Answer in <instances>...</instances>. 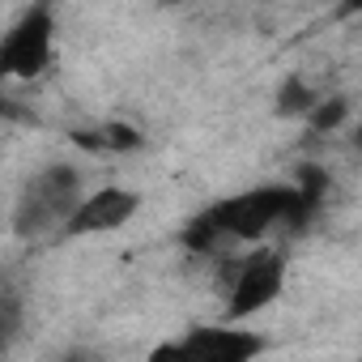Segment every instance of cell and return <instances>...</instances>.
Wrapping results in <instances>:
<instances>
[{
  "label": "cell",
  "instance_id": "obj_1",
  "mask_svg": "<svg viewBox=\"0 0 362 362\" xmlns=\"http://www.w3.org/2000/svg\"><path fill=\"white\" fill-rule=\"evenodd\" d=\"M294 209H298V197L290 184H264V188H252V192H239V197L209 205L184 230V243L192 252H222L226 243L264 239L277 226L294 230Z\"/></svg>",
  "mask_w": 362,
  "mask_h": 362
},
{
  "label": "cell",
  "instance_id": "obj_2",
  "mask_svg": "<svg viewBox=\"0 0 362 362\" xmlns=\"http://www.w3.org/2000/svg\"><path fill=\"white\" fill-rule=\"evenodd\" d=\"M81 197L86 192H81L77 166H69V162L43 166L22 188V197L13 205V235L18 239H52V235H60Z\"/></svg>",
  "mask_w": 362,
  "mask_h": 362
},
{
  "label": "cell",
  "instance_id": "obj_3",
  "mask_svg": "<svg viewBox=\"0 0 362 362\" xmlns=\"http://www.w3.org/2000/svg\"><path fill=\"white\" fill-rule=\"evenodd\" d=\"M56 56V13L30 5L5 35H0V81H35L52 69Z\"/></svg>",
  "mask_w": 362,
  "mask_h": 362
},
{
  "label": "cell",
  "instance_id": "obj_4",
  "mask_svg": "<svg viewBox=\"0 0 362 362\" xmlns=\"http://www.w3.org/2000/svg\"><path fill=\"white\" fill-rule=\"evenodd\" d=\"M264 337L239 324H201L179 341H162L145 362H256L264 354Z\"/></svg>",
  "mask_w": 362,
  "mask_h": 362
},
{
  "label": "cell",
  "instance_id": "obj_5",
  "mask_svg": "<svg viewBox=\"0 0 362 362\" xmlns=\"http://www.w3.org/2000/svg\"><path fill=\"white\" fill-rule=\"evenodd\" d=\"M286 286V256L273 247H256L252 256H243L230 273V290H226V315L247 320L256 311H264Z\"/></svg>",
  "mask_w": 362,
  "mask_h": 362
},
{
  "label": "cell",
  "instance_id": "obj_6",
  "mask_svg": "<svg viewBox=\"0 0 362 362\" xmlns=\"http://www.w3.org/2000/svg\"><path fill=\"white\" fill-rule=\"evenodd\" d=\"M141 209V197L132 188H94L77 201L73 218L64 222V239H90V235H107L119 230L124 222H132Z\"/></svg>",
  "mask_w": 362,
  "mask_h": 362
},
{
  "label": "cell",
  "instance_id": "obj_7",
  "mask_svg": "<svg viewBox=\"0 0 362 362\" xmlns=\"http://www.w3.org/2000/svg\"><path fill=\"white\" fill-rule=\"evenodd\" d=\"M320 103V94L303 81V77H290L277 94V115H311V107Z\"/></svg>",
  "mask_w": 362,
  "mask_h": 362
},
{
  "label": "cell",
  "instance_id": "obj_8",
  "mask_svg": "<svg viewBox=\"0 0 362 362\" xmlns=\"http://www.w3.org/2000/svg\"><path fill=\"white\" fill-rule=\"evenodd\" d=\"M345 119V98H320L315 107H311V128H337Z\"/></svg>",
  "mask_w": 362,
  "mask_h": 362
},
{
  "label": "cell",
  "instance_id": "obj_9",
  "mask_svg": "<svg viewBox=\"0 0 362 362\" xmlns=\"http://www.w3.org/2000/svg\"><path fill=\"white\" fill-rule=\"evenodd\" d=\"M18 328H22V311H18L13 303H5V307H0V349H5V345H13Z\"/></svg>",
  "mask_w": 362,
  "mask_h": 362
},
{
  "label": "cell",
  "instance_id": "obj_10",
  "mask_svg": "<svg viewBox=\"0 0 362 362\" xmlns=\"http://www.w3.org/2000/svg\"><path fill=\"white\" fill-rule=\"evenodd\" d=\"M69 362H94V358H69Z\"/></svg>",
  "mask_w": 362,
  "mask_h": 362
}]
</instances>
